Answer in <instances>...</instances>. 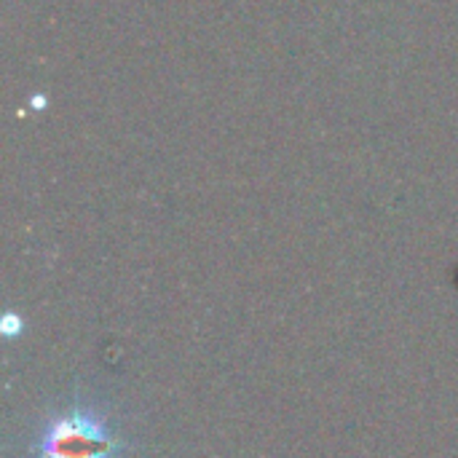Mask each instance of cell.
Wrapping results in <instances>:
<instances>
[{
    "label": "cell",
    "instance_id": "6da1fadb",
    "mask_svg": "<svg viewBox=\"0 0 458 458\" xmlns=\"http://www.w3.org/2000/svg\"><path fill=\"white\" fill-rule=\"evenodd\" d=\"M129 443L91 403L75 397L51 413L32 443V458H123Z\"/></svg>",
    "mask_w": 458,
    "mask_h": 458
}]
</instances>
